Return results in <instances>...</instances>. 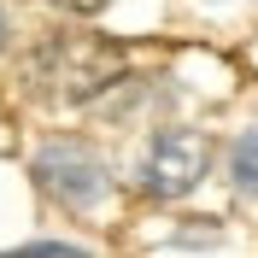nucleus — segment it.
Returning <instances> with one entry per match:
<instances>
[{
	"mask_svg": "<svg viewBox=\"0 0 258 258\" xmlns=\"http://www.w3.org/2000/svg\"><path fill=\"white\" fill-rule=\"evenodd\" d=\"M211 170V135L200 129H159L141 153V194L153 200H182L206 182Z\"/></svg>",
	"mask_w": 258,
	"mask_h": 258,
	"instance_id": "obj_2",
	"label": "nucleus"
},
{
	"mask_svg": "<svg viewBox=\"0 0 258 258\" xmlns=\"http://www.w3.org/2000/svg\"><path fill=\"white\" fill-rule=\"evenodd\" d=\"M53 6H64V12H77V18H94V12L112 6V0H53Z\"/></svg>",
	"mask_w": 258,
	"mask_h": 258,
	"instance_id": "obj_6",
	"label": "nucleus"
},
{
	"mask_svg": "<svg viewBox=\"0 0 258 258\" xmlns=\"http://www.w3.org/2000/svg\"><path fill=\"white\" fill-rule=\"evenodd\" d=\"M30 77L41 82L47 100H64V106H88L106 88L123 82V47L106 41V35H47L35 47Z\"/></svg>",
	"mask_w": 258,
	"mask_h": 258,
	"instance_id": "obj_1",
	"label": "nucleus"
},
{
	"mask_svg": "<svg viewBox=\"0 0 258 258\" xmlns=\"http://www.w3.org/2000/svg\"><path fill=\"white\" fill-rule=\"evenodd\" d=\"M0 258H88L82 246H64V241H30V246H12Z\"/></svg>",
	"mask_w": 258,
	"mask_h": 258,
	"instance_id": "obj_5",
	"label": "nucleus"
},
{
	"mask_svg": "<svg viewBox=\"0 0 258 258\" xmlns=\"http://www.w3.org/2000/svg\"><path fill=\"white\" fill-rule=\"evenodd\" d=\"M35 182L47 194H59L64 206H100L106 188H112V170H106V159L88 141L59 135V141H47L35 153Z\"/></svg>",
	"mask_w": 258,
	"mask_h": 258,
	"instance_id": "obj_3",
	"label": "nucleus"
},
{
	"mask_svg": "<svg viewBox=\"0 0 258 258\" xmlns=\"http://www.w3.org/2000/svg\"><path fill=\"white\" fill-rule=\"evenodd\" d=\"M0 47H6V18H0Z\"/></svg>",
	"mask_w": 258,
	"mask_h": 258,
	"instance_id": "obj_7",
	"label": "nucleus"
},
{
	"mask_svg": "<svg viewBox=\"0 0 258 258\" xmlns=\"http://www.w3.org/2000/svg\"><path fill=\"white\" fill-rule=\"evenodd\" d=\"M229 176L246 200H258V129H246L241 141H235V159H229Z\"/></svg>",
	"mask_w": 258,
	"mask_h": 258,
	"instance_id": "obj_4",
	"label": "nucleus"
}]
</instances>
